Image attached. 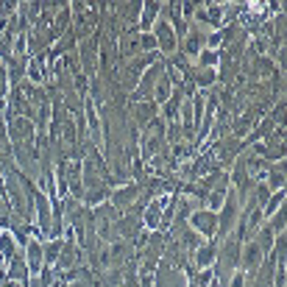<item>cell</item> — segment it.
Here are the masks:
<instances>
[{
	"label": "cell",
	"instance_id": "6da1fadb",
	"mask_svg": "<svg viewBox=\"0 0 287 287\" xmlns=\"http://www.w3.org/2000/svg\"><path fill=\"white\" fill-rule=\"evenodd\" d=\"M168 198H159V201H153L151 207L145 209V218H142V223H145V229H151V231H156L159 226H162V212L165 209L162 207H168Z\"/></svg>",
	"mask_w": 287,
	"mask_h": 287
},
{
	"label": "cell",
	"instance_id": "52a82bcc",
	"mask_svg": "<svg viewBox=\"0 0 287 287\" xmlns=\"http://www.w3.org/2000/svg\"><path fill=\"white\" fill-rule=\"evenodd\" d=\"M218 51H201V59H198V62L203 64V67H209V64H218Z\"/></svg>",
	"mask_w": 287,
	"mask_h": 287
},
{
	"label": "cell",
	"instance_id": "9c48e42d",
	"mask_svg": "<svg viewBox=\"0 0 287 287\" xmlns=\"http://www.w3.org/2000/svg\"><path fill=\"white\" fill-rule=\"evenodd\" d=\"M242 284H245V273H242V270H237V273H234V279H231V284H229V287H242Z\"/></svg>",
	"mask_w": 287,
	"mask_h": 287
},
{
	"label": "cell",
	"instance_id": "5b68a950",
	"mask_svg": "<svg viewBox=\"0 0 287 287\" xmlns=\"http://www.w3.org/2000/svg\"><path fill=\"white\" fill-rule=\"evenodd\" d=\"M156 12H159V6H153V3H151V6H145V12H142V28H151Z\"/></svg>",
	"mask_w": 287,
	"mask_h": 287
},
{
	"label": "cell",
	"instance_id": "277c9868",
	"mask_svg": "<svg viewBox=\"0 0 287 287\" xmlns=\"http://www.w3.org/2000/svg\"><path fill=\"white\" fill-rule=\"evenodd\" d=\"M28 265L34 268V273L39 270V265H42V248L36 245V242H31V245H28Z\"/></svg>",
	"mask_w": 287,
	"mask_h": 287
},
{
	"label": "cell",
	"instance_id": "7a4b0ae2",
	"mask_svg": "<svg viewBox=\"0 0 287 287\" xmlns=\"http://www.w3.org/2000/svg\"><path fill=\"white\" fill-rule=\"evenodd\" d=\"M192 226H195L203 237H212L215 234V212H195L192 215Z\"/></svg>",
	"mask_w": 287,
	"mask_h": 287
},
{
	"label": "cell",
	"instance_id": "ba28073f",
	"mask_svg": "<svg viewBox=\"0 0 287 287\" xmlns=\"http://www.w3.org/2000/svg\"><path fill=\"white\" fill-rule=\"evenodd\" d=\"M140 45H142V48H156V36H153V34H148V36H145V34H142V39H140Z\"/></svg>",
	"mask_w": 287,
	"mask_h": 287
},
{
	"label": "cell",
	"instance_id": "8992f818",
	"mask_svg": "<svg viewBox=\"0 0 287 287\" xmlns=\"http://www.w3.org/2000/svg\"><path fill=\"white\" fill-rule=\"evenodd\" d=\"M168 95H170V81H168V78H159L156 101H159V103H165V101H168Z\"/></svg>",
	"mask_w": 287,
	"mask_h": 287
},
{
	"label": "cell",
	"instance_id": "3957f363",
	"mask_svg": "<svg viewBox=\"0 0 287 287\" xmlns=\"http://www.w3.org/2000/svg\"><path fill=\"white\" fill-rule=\"evenodd\" d=\"M156 39L162 42V48H165L168 53H173V48H176V34H173V28H170V23H165V20H162V23L156 25Z\"/></svg>",
	"mask_w": 287,
	"mask_h": 287
}]
</instances>
